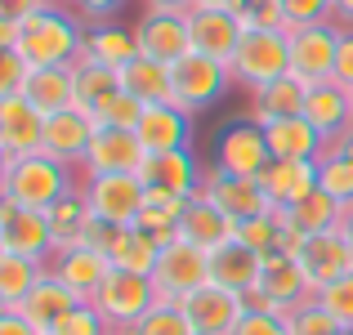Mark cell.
I'll use <instances>...</instances> for the list:
<instances>
[{
    "instance_id": "f5cc1de1",
    "label": "cell",
    "mask_w": 353,
    "mask_h": 335,
    "mask_svg": "<svg viewBox=\"0 0 353 335\" xmlns=\"http://www.w3.org/2000/svg\"><path fill=\"white\" fill-rule=\"evenodd\" d=\"M0 335H45L36 322H27L18 309H0Z\"/></svg>"
},
{
    "instance_id": "836d02e7",
    "label": "cell",
    "mask_w": 353,
    "mask_h": 335,
    "mask_svg": "<svg viewBox=\"0 0 353 335\" xmlns=\"http://www.w3.org/2000/svg\"><path fill=\"white\" fill-rule=\"evenodd\" d=\"M45 219H50V232H54V246L68 250V246H81V237H85L90 219H94V210H90L85 192H81V183L72 192H63L59 201H54L50 210H45Z\"/></svg>"
},
{
    "instance_id": "60d3db41",
    "label": "cell",
    "mask_w": 353,
    "mask_h": 335,
    "mask_svg": "<svg viewBox=\"0 0 353 335\" xmlns=\"http://www.w3.org/2000/svg\"><path fill=\"white\" fill-rule=\"evenodd\" d=\"M130 335H197L192 331V322H188V313L179 309V304H165V300H157L152 309L143 313V318L130 327Z\"/></svg>"
},
{
    "instance_id": "f6af8a7d",
    "label": "cell",
    "mask_w": 353,
    "mask_h": 335,
    "mask_svg": "<svg viewBox=\"0 0 353 335\" xmlns=\"http://www.w3.org/2000/svg\"><path fill=\"white\" fill-rule=\"evenodd\" d=\"M318 300H322V309H327L331 318L340 322V327H353V273L336 277L331 286H322Z\"/></svg>"
},
{
    "instance_id": "680465c9",
    "label": "cell",
    "mask_w": 353,
    "mask_h": 335,
    "mask_svg": "<svg viewBox=\"0 0 353 335\" xmlns=\"http://www.w3.org/2000/svg\"><path fill=\"white\" fill-rule=\"evenodd\" d=\"M336 23L353 27V0H336Z\"/></svg>"
},
{
    "instance_id": "be15d7a7",
    "label": "cell",
    "mask_w": 353,
    "mask_h": 335,
    "mask_svg": "<svg viewBox=\"0 0 353 335\" xmlns=\"http://www.w3.org/2000/svg\"><path fill=\"white\" fill-rule=\"evenodd\" d=\"M108 335H130V331H117V327H112V331H108Z\"/></svg>"
},
{
    "instance_id": "4dcf8cb0",
    "label": "cell",
    "mask_w": 353,
    "mask_h": 335,
    "mask_svg": "<svg viewBox=\"0 0 353 335\" xmlns=\"http://www.w3.org/2000/svg\"><path fill=\"white\" fill-rule=\"evenodd\" d=\"M121 90H130L134 99H143L148 108L152 103H174V68L161 63V59L139 54V59H130L125 68H121Z\"/></svg>"
},
{
    "instance_id": "d590c367",
    "label": "cell",
    "mask_w": 353,
    "mask_h": 335,
    "mask_svg": "<svg viewBox=\"0 0 353 335\" xmlns=\"http://www.w3.org/2000/svg\"><path fill=\"white\" fill-rule=\"evenodd\" d=\"M108 259H112V268H125V273H148L152 277L157 259H161V241L148 237L139 223H130V228L117 232L112 250H108Z\"/></svg>"
},
{
    "instance_id": "52a82bcc",
    "label": "cell",
    "mask_w": 353,
    "mask_h": 335,
    "mask_svg": "<svg viewBox=\"0 0 353 335\" xmlns=\"http://www.w3.org/2000/svg\"><path fill=\"white\" fill-rule=\"evenodd\" d=\"M340 36H345V27L336 18L331 23H313V27H295L291 32V77H300L304 85L336 81Z\"/></svg>"
},
{
    "instance_id": "5b68a950",
    "label": "cell",
    "mask_w": 353,
    "mask_h": 335,
    "mask_svg": "<svg viewBox=\"0 0 353 335\" xmlns=\"http://www.w3.org/2000/svg\"><path fill=\"white\" fill-rule=\"evenodd\" d=\"M157 300H161V295H157V282L148 273H125V268H112V273H108V282L99 286V295L90 304H94V309L108 318V327L130 331Z\"/></svg>"
},
{
    "instance_id": "ffe728a7",
    "label": "cell",
    "mask_w": 353,
    "mask_h": 335,
    "mask_svg": "<svg viewBox=\"0 0 353 335\" xmlns=\"http://www.w3.org/2000/svg\"><path fill=\"white\" fill-rule=\"evenodd\" d=\"M148 148L139 143L134 130H94V143H90L81 170L85 174H139Z\"/></svg>"
},
{
    "instance_id": "7bdbcfd3",
    "label": "cell",
    "mask_w": 353,
    "mask_h": 335,
    "mask_svg": "<svg viewBox=\"0 0 353 335\" xmlns=\"http://www.w3.org/2000/svg\"><path fill=\"white\" fill-rule=\"evenodd\" d=\"M233 14L241 18L246 32H255V27H264V32H291L282 0H233Z\"/></svg>"
},
{
    "instance_id": "2e32d148",
    "label": "cell",
    "mask_w": 353,
    "mask_h": 335,
    "mask_svg": "<svg viewBox=\"0 0 353 335\" xmlns=\"http://www.w3.org/2000/svg\"><path fill=\"white\" fill-rule=\"evenodd\" d=\"M143 188H161V192H179V197H197L206 165L197 161L192 148H174V152H148L139 165Z\"/></svg>"
},
{
    "instance_id": "44dd1931",
    "label": "cell",
    "mask_w": 353,
    "mask_h": 335,
    "mask_svg": "<svg viewBox=\"0 0 353 335\" xmlns=\"http://www.w3.org/2000/svg\"><path fill=\"white\" fill-rule=\"evenodd\" d=\"M259 188L277 210H291L309 192H318V161H282V156H273L264 165V174H259Z\"/></svg>"
},
{
    "instance_id": "277c9868",
    "label": "cell",
    "mask_w": 353,
    "mask_h": 335,
    "mask_svg": "<svg viewBox=\"0 0 353 335\" xmlns=\"http://www.w3.org/2000/svg\"><path fill=\"white\" fill-rule=\"evenodd\" d=\"M228 85H237L233 81V68L219 59H210V54H183L179 63H174V103L188 108L192 116L206 108H215L219 99L228 94Z\"/></svg>"
},
{
    "instance_id": "484cf974",
    "label": "cell",
    "mask_w": 353,
    "mask_h": 335,
    "mask_svg": "<svg viewBox=\"0 0 353 335\" xmlns=\"http://www.w3.org/2000/svg\"><path fill=\"white\" fill-rule=\"evenodd\" d=\"M179 237L192 241V246L201 250H219L228 246V241H237V219H228L219 206H210L206 197H192L188 210H183L179 219Z\"/></svg>"
},
{
    "instance_id": "816d5d0a",
    "label": "cell",
    "mask_w": 353,
    "mask_h": 335,
    "mask_svg": "<svg viewBox=\"0 0 353 335\" xmlns=\"http://www.w3.org/2000/svg\"><path fill=\"white\" fill-rule=\"evenodd\" d=\"M336 81L345 90H353V27H345L340 36V59H336Z\"/></svg>"
},
{
    "instance_id": "7c38bea8",
    "label": "cell",
    "mask_w": 353,
    "mask_h": 335,
    "mask_svg": "<svg viewBox=\"0 0 353 335\" xmlns=\"http://www.w3.org/2000/svg\"><path fill=\"white\" fill-rule=\"evenodd\" d=\"M0 250L5 255H27V259H54V232L45 210H27L18 201H0Z\"/></svg>"
},
{
    "instance_id": "d6a6232c",
    "label": "cell",
    "mask_w": 353,
    "mask_h": 335,
    "mask_svg": "<svg viewBox=\"0 0 353 335\" xmlns=\"http://www.w3.org/2000/svg\"><path fill=\"white\" fill-rule=\"evenodd\" d=\"M192 197H179V192H161V188H148L143 197V210H139V228L148 232V237H157L161 246H170L174 237H179V219L183 210H188Z\"/></svg>"
},
{
    "instance_id": "8992f818",
    "label": "cell",
    "mask_w": 353,
    "mask_h": 335,
    "mask_svg": "<svg viewBox=\"0 0 353 335\" xmlns=\"http://www.w3.org/2000/svg\"><path fill=\"white\" fill-rule=\"evenodd\" d=\"M152 282H157V295H161L165 304H183V295H192L197 286L210 282V250L174 237L170 246H161V259H157V268H152Z\"/></svg>"
},
{
    "instance_id": "db71d44e",
    "label": "cell",
    "mask_w": 353,
    "mask_h": 335,
    "mask_svg": "<svg viewBox=\"0 0 353 335\" xmlns=\"http://www.w3.org/2000/svg\"><path fill=\"white\" fill-rule=\"evenodd\" d=\"M50 5V0H0V18H18V23H23V18H32L36 9H45Z\"/></svg>"
},
{
    "instance_id": "74e56055",
    "label": "cell",
    "mask_w": 353,
    "mask_h": 335,
    "mask_svg": "<svg viewBox=\"0 0 353 335\" xmlns=\"http://www.w3.org/2000/svg\"><path fill=\"white\" fill-rule=\"evenodd\" d=\"M345 210L349 206H340L336 197H327V192L318 188V192H309L300 206L286 210V219H291L300 232H327V228H340V223H345Z\"/></svg>"
},
{
    "instance_id": "4316f807",
    "label": "cell",
    "mask_w": 353,
    "mask_h": 335,
    "mask_svg": "<svg viewBox=\"0 0 353 335\" xmlns=\"http://www.w3.org/2000/svg\"><path fill=\"white\" fill-rule=\"evenodd\" d=\"M264 134H268V152L282 156V161H318L327 152V139L318 134V125L309 116L273 121V125H264Z\"/></svg>"
},
{
    "instance_id": "d6986e66",
    "label": "cell",
    "mask_w": 353,
    "mask_h": 335,
    "mask_svg": "<svg viewBox=\"0 0 353 335\" xmlns=\"http://www.w3.org/2000/svg\"><path fill=\"white\" fill-rule=\"evenodd\" d=\"M94 116L81 108H63L54 112V116H45V139H41V152L59 156L63 165H81L90 152V143H94Z\"/></svg>"
},
{
    "instance_id": "c3c4849f",
    "label": "cell",
    "mask_w": 353,
    "mask_h": 335,
    "mask_svg": "<svg viewBox=\"0 0 353 335\" xmlns=\"http://www.w3.org/2000/svg\"><path fill=\"white\" fill-rule=\"evenodd\" d=\"M233 335H291V327H286V313H273V309H255L250 304L246 318L237 322Z\"/></svg>"
},
{
    "instance_id": "cb8c5ba5",
    "label": "cell",
    "mask_w": 353,
    "mask_h": 335,
    "mask_svg": "<svg viewBox=\"0 0 353 335\" xmlns=\"http://www.w3.org/2000/svg\"><path fill=\"white\" fill-rule=\"evenodd\" d=\"M304 116L318 125V134L327 139V148H331V143H336V139L353 125V90H345L340 81H322V85H309V99H304Z\"/></svg>"
},
{
    "instance_id": "30bf717a",
    "label": "cell",
    "mask_w": 353,
    "mask_h": 335,
    "mask_svg": "<svg viewBox=\"0 0 353 335\" xmlns=\"http://www.w3.org/2000/svg\"><path fill=\"white\" fill-rule=\"evenodd\" d=\"M81 192H85L94 219H108L117 228H130L139 219V210H143V197H148L139 174H85Z\"/></svg>"
},
{
    "instance_id": "f1b7e54d",
    "label": "cell",
    "mask_w": 353,
    "mask_h": 335,
    "mask_svg": "<svg viewBox=\"0 0 353 335\" xmlns=\"http://www.w3.org/2000/svg\"><path fill=\"white\" fill-rule=\"evenodd\" d=\"M304 99H309V85L286 72V77L268 81L264 90L250 94V121L273 125V121H286V116H304Z\"/></svg>"
},
{
    "instance_id": "f35d334b",
    "label": "cell",
    "mask_w": 353,
    "mask_h": 335,
    "mask_svg": "<svg viewBox=\"0 0 353 335\" xmlns=\"http://www.w3.org/2000/svg\"><path fill=\"white\" fill-rule=\"evenodd\" d=\"M143 112H148L143 99H134L130 90H117V94L103 99V103L90 112V116H94V125H103V130H139Z\"/></svg>"
},
{
    "instance_id": "94428289",
    "label": "cell",
    "mask_w": 353,
    "mask_h": 335,
    "mask_svg": "<svg viewBox=\"0 0 353 335\" xmlns=\"http://www.w3.org/2000/svg\"><path fill=\"white\" fill-rule=\"evenodd\" d=\"M197 5H224V9H233V0H197Z\"/></svg>"
},
{
    "instance_id": "83f0119b",
    "label": "cell",
    "mask_w": 353,
    "mask_h": 335,
    "mask_svg": "<svg viewBox=\"0 0 353 335\" xmlns=\"http://www.w3.org/2000/svg\"><path fill=\"white\" fill-rule=\"evenodd\" d=\"M81 59L103 63V68L121 72L130 59H139V36L130 27H121L117 18H103V23H85V54Z\"/></svg>"
},
{
    "instance_id": "8fae6325",
    "label": "cell",
    "mask_w": 353,
    "mask_h": 335,
    "mask_svg": "<svg viewBox=\"0 0 353 335\" xmlns=\"http://www.w3.org/2000/svg\"><path fill=\"white\" fill-rule=\"evenodd\" d=\"M179 309L188 313V322H192L197 335H233L237 322L246 318L250 300L241 291H228V286L206 282V286H197L192 295H183Z\"/></svg>"
},
{
    "instance_id": "ee69618b",
    "label": "cell",
    "mask_w": 353,
    "mask_h": 335,
    "mask_svg": "<svg viewBox=\"0 0 353 335\" xmlns=\"http://www.w3.org/2000/svg\"><path fill=\"white\" fill-rule=\"evenodd\" d=\"M286 327H291V335H336L340 322L331 318V313L322 309V300L313 295V300H304L300 309L286 313Z\"/></svg>"
},
{
    "instance_id": "9c48e42d",
    "label": "cell",
    "mask_w": 353,
    "mask_h": 335,
    "mask_svg": "<svg viewBox=\"0 0 353 335\" xmlns=\"http://www.w3.org/2000/svg\"><path fill=\"white\" fill-rule=\"evenodd\" d=\"M255 309H273V313H291L300 309L304 300H313V286L309 277H304L300 259L282 255V250H273V255H264V268H259V282L255 291L246 295Z\"/></svg>"
},
{
    "instance_id": "b9f144b4",
    "label": "cell",
    "mask_w": 353,
    "mask_h": 335,
    "mask_svg": "<svg viewBox=\"0 0 353 335\" xmlns=\"http://www.w3.org/2000/svg\"><path fill=\"white\" fill-rule=\"evenodd\" d=\"M277 237H282V215H277V206L268 210V215H255V219L237 223V241L250 246V250H259V255H273Z\"/></svg>"
},
{
    "instance_id": "1f68e13d",
    "label": "cell",
    "mask_w": 353,
    "mask_h": 335,
    "mask_svg": "<svg viewBox=\"0 0 353 335\" xmlns=\"http://www.w3.org/2000/svg\"><path fill=\"white\" fill-rule=\"evenodd\" d=\"M23 99L32 103L36 112L54 116L63 108H77V85H72V68H32L23 85Z\"/></svg>"
},
{
    "instance_id": "ba28073f",
    "label": "cell",
    "mask_w": 353,
    "mask_h": 335,
    "mask_svg": "<svg viewBox=\"0 0 353 335\" xmlns=\"http://www.w3.org/2000/svg\"><path fill=\"white\" fill-rule=\"evenodd\" d=\"M273 161L268 152V134L259 121L250 116H237L219 130L215 139V170H228V174H241V179H259L264 165Z\"/></svg>"
},
{
    "instance_id": "7dc6e473",
    "label": "cell",
    "mask_w": 353,
    "mask_h": 335,
    "mask_svg": "<svg viewBox=\"0 0 353 335\" xmlns=\"http://www.w3.org/2000/svg\"><path fill=\"white\" fill-rule=\"evenodd\" d=\"M286 9V27H313V23H331L336 18V0H282Z\"/></svg>"
},
{
    "instance_id": "4fadbf2b",
    "label": "cell",
    "mask_w": 353,
    "mask_h": 335,
    "mask_svg": "<svg viewBox=\"0 0 353 335\" xmlns=\"http://www.w3.org/2000/svg\"><path fill=\"white\" fill-rule=\"evenodd\" d=\"M188 36H192V50L197 54H210V59L228 63L237 54L241 36H246V27L224 5H192L188 9Z\"/></svg>"
},
{
    "instance_id": "9a60e30c",
    "label": "cell",
    "mask_w": 353,
    "mask_h": 335,
    "mask_svg": "<svg viewBox=\"0 0 353 335\" xmlns=\"http://www.w3.org/2000/svg\"><path fill=\"white\" fill-rule=\"evenodd\" d=\"M300 268H304V277H309V286H313V295L322 291V286H331L336 277H345L353 273V246H349V237L340 228H327V232H309L304 237V246H300Z\"/></svg>"
},
{
    "instance_id": "bcb514c9",
    "label": "cell",
    "mask_w": 353,
    "mask_h": 335,
    "mask_svg": "<svg viewBox=\"0 0 353 335\" xmlns=\"http://www.w3.org/2000/svg\"><path fill=\"white\" fill-rule=\"evenodd\" d=\"M108 331H112V327H108V318L85 300V304H77V309H72L50 335H108Z\"/></svg>"
},
{
    "instance_id": "6125c7cd",
    "label": "cell",
    "mask_w": 353,
    "mask_h": 335,
    "mask_svg": "<svg viewBox=\"0 0 353 335\" xmlns=\"http://www.w3.org/2000/svg\"><path fill=\"white\" fill-rule=\"evenodd\" d=\"M336 335H353V327H340V331H336Z\"/></svg>"
},
{
    "instance_id": "ab89813d",
    "label": "cell",
    "mask_w": 353,
    "mask_h": 335,
    "mask_svg": "<svg viewBox=\"0 0 353 335\" xmlns=\"http://www.w3.org/2000/svg\"><path fill=\"white\" fill-rule=\"evenodd\" d=\"M318 188L327 192V197H336L340 206H353V161L340 152H322L318 156Z\"/></svg>"
},
{
    "instance_id": "7402d4cb",
    "label": "cell",
    "mask_w": 353,
    "mask_h": 335,
    "mask_svg": "<svg viewBox=\"0 0 353 335\" xmlns=\"http://www.w3.org/2000/svg\"><path fill=\"white\" fill-rule=\"evenodd\" d=\"M139 143L148 152H174V148H192V112L179 103H152L139 121Z\"/></svg>"
},
{
    "instance_id": "11a10c76",
    "label": "cell",
    "mask_w": 353,
    "mask_h": 335,
    "mask_svg": "<svg viewBox=\"0 0 353 335\" xmlns=\"http://www.w3.org/2000/svg\"><path fill=\"white\" fill-rule=\"evenodd\" d=\"M18 36H23V23L18 18H0V50H18Z\"/></svg>"
},
{
    "instance_id": "91938a15",
    "label": "cell",
    "mask_w": 353,
    "mask_h": 335,
    "mask_svg": "<svg viewBox=\"0 0 353 335\" xmlns=\"http://www.w3.org/2000/svg\"><path fill=\"white\" fill-rule=\"evenodd\" d=\"M340 232H345V237H349V246H353V206L345 210V223H340Z\"/></svg>"
},
{
    "instance_id": "6f0895ef",
    "label": "cell",
    "mask_w": 353,
    "mask_h": 335,
    "mask_svg": "<svg viewBox=\"0 0 353 335\" xmlns=\"http://www.w3.org/2000/svg\"><path fill=\"white\" fill-rule=\"evenodd\" d=\"M331 152H340V156H349V161H353V125L336 139V143H331Z\"/></svg>"
},
{
    "instance_id": "9f6ffc18",
    "label": "cell",
    "mask_w": 353,
    "mask_h": 335,
    "mask_svg": "<svg viewBox=\"0 0 353 335\" xmlns=\"http://www.w3.org/2000/svg\"><path fill=\"white\" fill-rule=\"evenodd\" d=\"M148 9H165V14H188L197 0H143Z\"/></svg>"
},
{
    "instance_id": "e575fe53",
    "label": "cell",
    "mask_w": 353,
    "mask_h": 335,
    "mask_svg": "<svg viewBox=\"0 0 353 335\" xmlns=\"http://www.w3.org/2000/svg\"><path fill=\"white\" fill-rule=\"evenodd\" d=\"M50 273L45 259H27V255H5L0 250V309H23V300L36 291V282Z\"/></svg>"
},
{
    "instance_id": "e7e4bbea",
    "label": "cell",
    "mask_w": 353,
    "mask_h": 335,
    "mask_svg": "<svg viewBox=\"0 0 353 335\" xmlns=\"http://www.w3.org/2000/svg\"><path fill=\"white\" fill-rule=\"evenodd\" d=\"M50 5H68V0H50Z\"/></svg>"
},
{
    "instance_id": "7a4b0ae2",
    "label": "cell",
    "mask_w": 353,
    "mask_h": 335,
    "mask_svg": "<svg viewBox=\"0 0 353 335\" xmlns=\"http://www.w3.org/2000/svg\"><path fill=\"white\" fill-rule=\"evenodd\" d=\"M72 165L50 152H27L0 161V201H18L27 210H50L63 192H72Z\"/></svg>"
},
{
    "instance_id": "e0dca14e",
    "label": "cell",
    "mask_w": 353,
    "mask_h": 335,
    "mask_svg": "<svg viewBox=\"0 0 353 335\" xmlns=\"http://www.w3.org/2000/svg\"><path fill=\"white\" fill-rule=\"evenodd\" d=\"M139 36V54L161 63H179L183 54H192V36H188V14H165V9H143V18L134 23Z\"/></svg>"
},
{
    "instance_id": "8d00e7d4",
    "label": "cell",
    "mask_w": 353,
    "mask_h": 335,
    "mask_svg": "<svg viewBox=\"0 0 353 335\" xmlns=\"http://www.w3.org/2000/svg\"><path fill=\"white\" fill-rule=\"evenodd\" d=\"M72 85H77V108L94 112L103 99H112L121 90V72L103 68V63H90V59H77L72 63Z\"/></svg>"
},
{
    "instance_id": "681fc988",
    "label": "cell",
    "mask_w": 353,
    "mask_h": 335,
    "mask_svg": "<svg viewBox=\"0 0 353 335\" xmlns=\"http://www.w3.org/2000/svg\"><path fill=\"white\" fill-rule=\"evenodd\" d=\"M27 77H32V63L18 50H0V94H23Z\"/></svg>"
},
{
    "instance_id": "3957f363",
    "label": "cell",
    "mask_w": 353,
    "mask_h": 335,
    "mask_svg": "<svg viewBox=\"0 0 353 335\" xmlns=\"http://www.w3.org/2000/svg\"><path fill=\"white\" fill-rule=\"evenodd\" d=\"M228 68H233V81L246 85L250 94L264 90L268 81L291 72V32H264V27L246 32L241 45H237V54L228 59Z\"/></svg>"
},
{
    "instance_id": "6da1fadb",
    "label": "cell",
    "mask_w": 353,
    "mask_h": 335,
    "mask_svg": "<svg viewBox=\"0 0 353 335\" xmlns=\"http://www.w3.org/2000/svg\"><path fill=\"white\" fill-rule=\"evenodd\" d=\"M18 54L32 68H72L85 54V18L72 5H45L32 18H23Z\"/></svg>"
},
{
    "instance_id": "f546056e",
    "label": "cell",
    "mask_w": 353,
    "mask_h": 335,
    "mask_svg": "<svg viewBox=\"0 0 353 335\" xmlns=\"http://www.w3.org/2000/svg\"><path fill=\"white\" fill-rule=\"evenodd\" d=\"M259 268H264V255L241 241H228V246L210 250V282L215 286H228V291H241L250 295L259 282Z\"/></svg>"
},
{
    "instance_id": "5bb4252c",
    "label": "cell",
    "mask_w": 353,
    "mask_h": 335,
    "mask_svg": "<svg viewBox=\"0 0 353 335\" xmlns=\"http://www.w3.org/2000/svg\"><path fill=\"white\" fill-rule=\"evenodd\" d=\"M197 197H206L210 206H219L228 219H237V223H241V219H255V215H268V210H273V201L264 197L259 179H241V174L215 170V165L206 170Z\"/></svg>"
},
{
    "instance_id": "603a6c76",
    "label": "cell",
    "mask_w": 353,
    "mask_h": 335,
    "mask_svg": "<svg viewBox=\"0 0 353 335\" xmlns=\"http://www.w3.org/2000/svg\"><path fill=\"white\" fill-rule=\"evenodd\" d=\"M50 273L63 277L81 300H94L99 286L108 282V273H112V259H108L103 250H90V246H68V250H54Z\"/></svg>"
},
{
    "instance_id": "d4e9b609",
    "label": "cell",
    "mask_w": 353,
    "mask_h": 335,
    "mask_svg": "<svg viewBox=\"0 0 353 335\" xmlns=\"http://www.w3.org/2000/svg\"><path fill=\"white\" fill-rule=\"evenodd\" d=\"M77 304H85V300H81V295L72 291V286L63 282V277L45 273L41 282H36V291H32V295L23 300V309H18V313H23L27 322H36V327H41L45 335H50V331L59 327V322L68 318L72 309H77Z\"/></svg>"
},
{
    "instance_id": "ac0fdd59",
    "label": "cell",
    "mask_w": 353,
    "mask_h": 335,
    "mask_svg": "<svg viewBox=\"0 0 353 335\" xmlns=\"http://www.w3.org/2000/svg\"><path fill=\"white\" fill-rule=\"evenodd\" d=\"M45 112H36L23 94H0V161L41 152Z\"/></svg>"
},
{
    "instance_id": "f907efd6",
    "label": "cell",
    "mask_w": 353,
    "mask_h": 335,
    "mask_svg": "<svg viewBox=\"0 0 353 335\" xmlns=\"http://www.w3.org/2000/svg\"><path fill=\"white\" fill-rule=\"evenodd\" d=\"M72 9H77L85 23H103V18H117L121 9L130 5V0H68Z\"/></svg>"
}]
</instances>
